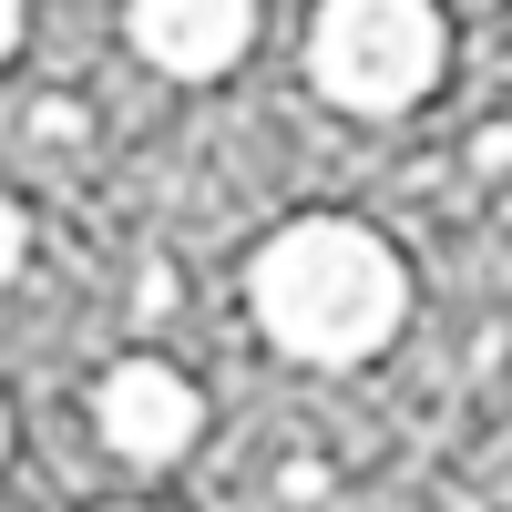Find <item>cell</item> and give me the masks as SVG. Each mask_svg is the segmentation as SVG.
I'll return each instance as SVG.
<instances>
[{
    "label": "cell",
    "mask_w": 512,
    "mask_h": 512,
    "mask_svg": "<svg viewBox=\"0 0 512 512\" xmlns=\"http://www.w3.org/2000/svg\"><path fill=\"white\" fill-rule=\"evenodd\" d=\"M246 297H256V328H267L287 359H328V369L390 349L400 318H410L400 256L369 226H349V216L277 226L267 246H256V267H246Z\"/></svg>",
    "instance_id": "obj_1"
},
{
    "label": "cell",
    "mask_w": 512,
    "mask_h": 512,
    "mask_svg": "<svg viewBox=\"0 0 512 512\" xmlns=\"http://www.w3.org/2000/svg\"><path fill=\"white\" fill-rule=\"evenodd\" d=\"M308 72L338 113H410L441 82V11L431 0H318Z\"/></svg>",
    "instance_id": "obj_2"
},
{
    "label": "cell",
    "mask_w": 512,
    "mask_h": 512,
    "mask_svg": "<svg viewBox=\"0 0 512 512\" xmlns=\"http://www.w3.org/2000/svg\"><path fill=\"white\" fill-rule=\"evenodd\" d=\"M195 420H205L195 379L164 369V359H123V369L103 379V441H113L123 461H175V451L195 441Z\"/></svg>",
    "instance_id": "obj_3"
},
{
    "label": "cell",
    "mask_w": 512,
    "mask_h": 512,
    "mask_svg": "<svg viewBox=\"0 0 512 512\" xmlns=\"http://www.w3.org/2000/svg\"><path fill=\"white\" fill-rule=\"evenodd\" d=\"M246 31H256V0H134V41L185 82L226 72L246 52Z\"/></svg>",
    "instance_id": "obj_4"
},
{
    "label": "cell",
    "mask_w": 512,
    "mask_h": 512,
    "mask_svg": "<svg viewBox=\"0 0 512 512\" xmlns=\"http://www.w3.org/2000/svg\"><path fill=\"white\" fill-rule=\"evenodd\" d=\"M31 134H41V144H82V103H72V93L31 103Z\"/></svg>",
    "instance_id": "obj_5"
},
{
    "label": "cell",
    "mask_w": 512,
    "mask_h": 512,
    "mask_svg": "<svg viewBox=\"0 0 512 512\" xmlns=\"http://www.w3.org/2000/svg\"><path fill=\"white\" fill-rule=\"evenodd\" d=\"M21 256H31V216H21V205H11V195H0V287H11V277H21Z\"/></svg>",
    "instance_id": "obj_6"
},
{
    "label": "cell",
    "mask_w": 512,
    "mask_h": 512,
    "mask_svg": "<svg viewBox=\"0 0 512 512\" xmlns=\"http://www.w3.org/2000/svg\"><path fill=\"white\" fill-rule=\"evenodd\" d=\"M277 492H287V502H318V492H328V461H308V451H297L287 472H277Z\"/></svg>",
    "instance_id": "obj_7"
},
{
    "label": "cell",
    "mask_w": 512,
    "mask_h": 512,
    "mask_svg": "<svg viewBox=\"0 0 512 512\" xmlns=\"http://www.w3.org/2000/svg\"><path fill=\"white\" fill-rule=\"evenodd\" d=\"M472 164H482V175H512V123H492V134L472 144Z\"/></svg>",
    "instance_id": "obj_8"
},
{
    "label": "cell",
    "mask_w": 512,
    "mask_h": 512,
    "mask_svg": "<svg viewBox=\"0 0 512 512\" xmlns=\"http://www.w3.org/2000/svg\"><path fill=\"white\" fill-rule=\"evenodd\" d=\"M11 41H21V0H0V52H11Z\"/></svg>",
    "instance_id": "obj_9"
},
{
    "label": "cell",
    "mask_w": 512,
    "mask_h": 512,
    "mask_svg": "<svg viewBox=\"0 0 512 512\" xmlns=\"http://www.w3.org/2000/svg\"><path fill=\"white\" fill-rule=\"evenodd\" d=\"M0 451H11V410H0Z\"/></svg>",
    "instance_id": "obj_10"
},
{
    "label": "cell",
    "mask_w": 512,
    "mask_h": 512,
    "mask_svg": "<svg viewBox=\"0 0 512 512\" xmlns=\"http://www.w3.org/2000/svg\"><path fill=\"white\" fill-rule=\"evenodd\" d=\"M113 512H144V502H113Z\"/></svg>",
    "instance_id": "obj_11"
}]
</instances>
